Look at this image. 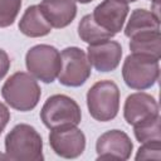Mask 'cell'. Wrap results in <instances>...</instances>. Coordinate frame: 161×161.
Returning a JSON list of instances; mask_svg holds the SVG:
<instances>
[{"mask_svg":"<svg viewBox=\"0 0 161 161\" xmlns=\"http://www.w3.org/2000/svg\"><path fill=\"white\" fill-rule=\"evenodd\" d=\"M9 121H10V111L3 102H0V135L5 130Z\"/></svg>","mask_w":161,"mask_h":161,"instance_id":"7402d4cb","label":"cell"},{"mask_svg":"<svg viewBox=\"0 0 161 161\" xmlns=\"http://www.w3.org/2000/svg\"><path fill=\"white\" fill-rule=\"evenodd\" d=\"M1 96L11 108L28 112L38 106L42 89L38 80L30 73L16 72L5 80L1 88Z\"/></svg>","mask_w":161,"mask_h":161,"instance_id":"7a4b0ae2","label":"cell"},{"mask_svg":"<svg viewBox=\"0 0 161 161\" xmlns=\"http://www.w3.org/2000/svg\"><path fill=\"white\" fill-rule=\"evenodd\" d=\"M119 88L113 80H98L87 92L89 114L99 122L112 121L119 111Z\"/></svg>","mask_w":161,"mask_h":161,"instance_id":"277c9868","label":"cell"},{"mask_svg":"<svg viewBox=\"0 0 161 161\" xmlns=\"http://www.w3.org/2000/svg\"><path fill=\"white\" fill-rule=\"evenodd\" d=\"M128 11L130 6L126 0H103L94 8L92 18L102 29L116 35L123 29Z\"/></svg>","mask_w":161,"mask_h":161,"instance_id":"30bf717a","label":"cell"},{"mask_svg":"<svg viewBox=\"0 0 161 161\" xmlns=\"http://www.w3.org/2000/svg\"><path fill=\"white\" fill-rule=\"evenodd\" d=\"M131 53L146 54L160 59L161 57V33L160 30L143 31L130 38Z\"/></svg>","mask_w":161,"mask_h":161,"instance_id":"2e32d148","label":"cell"},{"mask_svg":"<svg viewBox=\"0 0 161 161\" xmlns=\"http://www.w3.org/2000/svg\"><path fill=\"white\" fill-rule=\"evenodd\" d=\"M133 150L130 136L121 130L102 133L96 142L97 160H128Z\"/></svg>","mask_w":161,"mask_h":161,"instance_id":"9c48e42d","label":"cell"},{"mask_svg":"<svg viewBox=\"0 0 161 161\" xmlns=\"http://www.w3.org/2000/svg\"><path fill=\"white\" fill-rule=\"evenodd\" d=\"M78 35L80 40L89 44H96L107 39H112L114 34L102 29L92 18V14L84 15L78 24Z\"/></svg>","mask_w":161,"mask_h":161,"instance_id":"e0dca14e","label":"cell"},{"mask_svg":"<svg viewBox=\"0 0 161 161\" xmlns=\"http://www.w3.org/2000/svg\"><path fill=\"white\" fill-rule=\"evenodd\" d=\"M0 160H6V156H5V153H0Z\"/></svg>","mask_w":161,"mask_h":161,"instance_id":"d4e9b609","label":"cell"},{"mask_svg":"<svg viewBox=\"0 0 161 161\" xmlns=\"http://www.w3.org/2000/svg\"><path fill=\"white\" fill-rule=\"evenodd\" d=\"M152 5H160V0H150Z\"/></svg>","mask_w":161,"mask_h":161,"instance_id":"cb8c5ba5","label":"cell"},{"mask_svg":"<svg viewBox=\"0 0 161 161\" xmlns=\"http://www.w3.org/2000/svg\"><path fill=\"white\" fill-rule=\"evenodd\" d=\"M87 58L96 70L107 73L114 70L122 58V47L116 40H103L96 44H89L87 48Z\"/></svg>","mask_w":161,"mask_h":161,"instance_id":"8fae6325","label":"cell"},{"mask_svg":"<svg viewBox=\"0 0 161 161\" xmlns=\"http://www.w3.org/2000/svg\"><path fill=\"white\" fill-rule=\"evenodd\" d=\"M160 30V18L146 9H135L125 26V35L127 38L143 31Z\"/></svg>","mask_w":161,"mask_h":161,"instance_id":"9a60e30c","label":"cell"},{"mask_svg":"<svg viewBox=\"0 0 161 161\" xmlns=\"http://www.w3.org/2000/svg\"><path fill=\"white\" fill-rule=\"evenodd\" d=\"M10 58L8 53L0 48V80L6 75V73L10 69Z\"/></svg>","mask_w":161,"mask_h":161,"instance_id":"44dd1931","label":"cell"},{"mask_svg":"<svg viewBox=\"0 0 161 161\" xmlns=\"http://www.w3.org/2000/svg\"><path fill=\"white\" fill-rule=\"evenodd\" d=\"M62 67L58 80L65 87L83 86L92 73V65L87 58V53L78 47H68L60 52Z\"/></svg>","mask_w":161,"mask_h":161,"instance_id":"52a82bcc","label":"cell"},{"mask_svg":"<svg viewBox=\"0 0 161 161\" xmlns=\"http://www.w3.org/2000/svg\"><path fill=\"white\" fill-rule=\"evenodd\" d=\"M39 8L52 28L55 29L68 26L77 15L75 0H43Z\"/></svg>","mask_w":161,"mask_h":161,"instance_id":"4fadbf2b","label":"cell"},{"mask_svg":"<svg viewBox=\"0 0 161 161\" xmlns=\"http://www.w3.org/2000/svg\"><path fill=\"white\" fill-rule=\"evenodd\" d=\"M49 145L55 155L63 158H77L86 150V136L77 126L50 130Z\"/></svg>","mask_w":161,"mask_h":161,"instance_id":"ba28073f","label":"cell"},{"mask_svg":"<svg viewBox=\"0 0 161 161\" xmlns=\"http://www.w3.org/2000/svg\"><path fill=\"white\" fill-rule=\"evenodd\" d=\"M127 3H135V1H137V0H126Z\"/></svg>","mask_w":161,"mask_h":161,"instance_id":"484cf974","label":"cell"},{"mask_svg":"<svg viewBox=\"0 0 161 161\" xmlns=\"http://www.w3.org/2000/svg\"><path fill=\"white\" fill-rule=\"evenodd\" d=\"M157 114H160L158 103L153 96L146 92L132 93L125 101L123 117L130 126H135Z\"/></svg>","mask_w":161,"mask_h":161,"instance_id":"7c38bea8","label":"cell"},{"mask_svg":"<svg viewBox=\"0 0 161 161\" xmlns=\"http://www.w3.org/2000/svg\"><path fill=\"white\" fill-rule=\"evenodd\" d=\"M21 8V0H0V28L14 24Z\"/></svg>","mask_w":161,"mask_h":161,"instance_id":"d6986e66","label":"cell"},{"mask_svg":"<svg viewBox=\"0 0 161 161\" xmlns=\"http://www.w3.org/2000/svg\"><path fill=\"white\" fill-rule=\"evenodd\" d=\"M19 30L29 38H42L52 31V25L45 19L39 5H30L19 20Z\"/></svg>","mask_w":161,"mask_h":161,"instance_id":"5bb4252c","label":"cell"},{"mask_svg":"<svg viewBox=\"0 0 161 161\" xmlns=\"http://www.w3.org/2000/svg\"><path fill=\"white\" fill-rule=\"evenodd\" d=\"M5 156L11 161H43V138L28 123H19L5 137Z\"/></svg>","mask_w":161,"mask_h":161,"instance_id":"6da1fadb","label":"cell"},{"mask_svg":"<svg viewBox=\"0 0 161 161\" xmlns=\"http://www.w3.org/2000/svg\"><path fill=\"white\" fill-rule=\"evenodd\" d=\"M160 77V59L146 54L131 53L122 64V78L127 87L145 91L156 84Z\"/></svg>","mask_w":161,"mask_h":161,"instance_id":"3957f363","label":"cell"},{"mask_svg":"<svg viewBox=\"0 0 161 161\" xmlns=\"http://www.w3.org/2000/svg\"><path fill=\"white\" fill-rule=\"evenodd\" d=\"M75 1H78V3H80V4H89V3H92L93 0H75Z\"/></svg>","mask_w":161,"mask_h":161,"instance_id":"603a6c76","label":"cell"},{"mask_svg":"<svg viewBox=\"0 0 161 161\" xmlns=\"http://www.w3.org/2000/svg\"><path fill=\"white\" fill-rule=\"evenodd\" d=\"M133 133L140 143L148 141H161L160 114L147 118L133 126Z\"/></svg>","mask_w":161,"mask_h":161,"instance_id":"ac0fdd59","label":"cell"},{"mask_svg":"<svg viewBox=\"0 0 161 161\" xmlns=\"http://www.w3.org/2000/svg\"><path fill=\"white\" fill-rule=\"evenodd\" d=\"M28 72L43 83H53L60 72L62 59L59 50L49 44H36L25 54Z\"/></svg>","mask_w":161,"mask_h":161,"instance_id":"8992f818","label":"cell"},{"mask_svg":"<svg viewBox=\"0 0 161 161\" xmlns=\"http://www.w3.org/2000/svg\"><path fill=\"white\" fill-rule=\"evenodd\" d=\"M136 160H161V141L143 142L137 150Z\"/></svg>","mask_w":161,"mask_h":161,"instance_id":"ffe728a7","label":"cell"},{"mask_svg":"<svg viewBox=\"0 0 161 161\" xmlns=\"http://www.w3.org/2000/svg\"><path fill=\"white\" fill-rule=\"evenodd\" d=\"M40 119L49 128L78 126L82 119V111L78 103L65 94L50 96L40 109Z\"/></svg>","mask_w":161,"mask_h":161,"instance_id":"5b68a950","label":"cell"}]
</instances>
